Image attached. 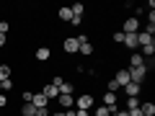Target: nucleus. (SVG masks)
<instances>
[{
	"label": "nucleus",
	"mask_w": 155,
	"mask_h": 116,
	"mask_svg": "<svg viewBox=\"0 0 155 116\" xmlns=\"http://www.w3.org/2000/svg\"><path fill=\"white\" fill-rule=\"evenodd\" d=\"M31 103L36 106V108H47V103H49V101H47V98H44V95H41V93H34Z\"/></svg>",
	"instance_id": "16"
},
{
	"label": "nucleus",
	"mask_w": 155,
	"mask_h": 116,
	"mask_svg": "<svg viewBox=\"0 0 155 116\" xmlns=\"http://www.w3.org/2000/svg\"><path fill=\"white\" fill-rule=\"evenodd\" d=\"M124 47L127 49H137V34H124Z\"/></svg>",
	"instance_id": "13"
},
{
	"label": "nucleus",
	"mask_w": 155,
	"mask_h": 116,
	"mask_svg": "<svg viewBox=\"0 0 155 116\" xmlns=\"http://www.w3.org/2000/svg\"><path fill=\"white\" fill-rule=\"evenodd\" d=\"M145 47H155L153 34H147V31H137V49H145Z\"/></svg>",
	"instance_id": "2"
},
{
	"label": "nucleus",
	"mask_w": 155,
	"mask_h": 116,
	"mask_svg": "<svg viewBox=\"0 0 155 116\" xmlns=\"http://www.w3.org/2000/svg\"><path fill=\"white\" fill-rule=\"evenodd\" d=\"M0 47H5V34H0Z\"/></svg>",
	"instance_id": "35"
},
{
	"label": "nucleus",
	"mask_w": 155,
	"mask_h": 116,
	"mask_svg": "<svg viewBox=\"0 0 155 116\" xmlns=\"http://www.w3.org/2000/svg\"><path fill=\"white\" fill-rule=\"evenodd\" d=\"M21 98H23V103H31V98H34V90H23V93H21Z\"/></svg>",
	"instance_id": "25"
},
{
	"label": "nucleus",
	"mask_w": 155,
	"mask_h": 116,
	"mask_svg": "<svg viewBox=\"0 0 155 116\" xmlns=\"http://www.w3.org/2000/svg\"><path fill=\"white\" fill-rule=\"evenodd\" d=\"M75 116H88V111H80V108H75Z\"/></svg>",
	"instance_id": "33"
},
{
	"label": "nucleus",
	"mask_w": 155,
	"mask_h": 116,
	"mask_svg": "<svg viewBox=\"0 0 155 116\" xmlns=\"http://www.w3.org/2000/svg\"><path fill=\"white\" fill-rule=\"evenodd\" d=\"M75 108H80V111H88V108H93V95H91V93H85V95H78V98H75Z\"/></svg>",
	"instance_id": "3"
},
{
	"label": "nucleus",
	"mask_w": 155,
	"mask_h": 116,
	"mask_svg": "<svg viewBox=\"0 0 155 116\" xmlns=\"http://www.w3.org/2000/svg\"><path fill=\"white\" fill-rule=\"evenodd\" d=\"M124 90H127V98H137V95L142 93V85H137V83H127V85H124Z\"/></svg>",
	"instance_id": "9"
},
{
	"label": "nucleus",
	"mask_w": 155,
	"mask_h": 116,
	"mask_svg": "<svg viewBox=\"0 0 155 116\" xmlns=\"http://www.w3.org/2000/svg\"><path fill=\"white\" fill-rule=\"evenodd\" d=\"M114 44H124V34L122 31H114Z\"/></svg>",
	"instance_id": "26"
},
{
	"label": "nucleus",
	"mask_w": 155,
	"mask_h": 116,
	"mask_svg": "<svg viewBox=\"0 0 155 116\" xmlns=\"http://www.w3.org/2000/svg\"><path fill=\"white\" fill-rule=\"evenodd\" d=\"M36 116H49V108H36Z\"/></svg>",
	"instance_id": "31"
},
{
	"label": "nucleus",
	"mask_w": 155,
	"mask_h": 116,
	"mask_svg": "<svg viewBox=\"0 0 155 116\" xmlns=\"http://www.w3.org/2000/svg\"><path fill=\"white\" fill-rule=\"evenodd\" d=\"M137 31H140V18L129 16L127 21H124V26H122V34H137Z\"/></svg>",
	"instance_id": "4"
},
{
	"label": "nucleus",
	"mask_w": 155,
	"mask_h": 116,
	"mask_svg": "<svg viewBox=\"0 0 155 116\" xmlns=\"http://www.w3.org/2000/svg\"><path fill=\"white\" fill-rule=\"evenodd\" d=\"M41 95H44L47 101H52V98H57V95H60V90H57V85H52V83H47L44 88H41Z\"/></svg>",
	"instance_id": "7"
},
{
	"label": "nucleus",
	"mask_w": 155,
	"mask_h": 116,
	"mask_svg": "<svg viewBox=\"0 0 155 116\" xmlns=\"http://www.w3.org/2000/svg\"><path fill=\"white\" fill-rule=\"evenodd\" d=\"M57 101H60V106H62L65 111L75 106V98H72V95H67V93H60V95H57Z\"/></svg>",
	"instance_id": "10"
},
{
	"label": "nucleus",
	"mask_w": 155,
	"mask_h": 116,
	"mask_svg": "<svg viewBox=\"0 0 155 116\" xmlns=\"http://www.w3.org/2000/svg\"><path fill=\"white\" fill-rule=\"evenodd\" d=\"M119 90V85H116V80H109V93H116Z\"/></svg>",
	"instance_id": "27"
},
{
	"label": "nucleus",
	"mask_w": 155,
	"mask_h": 116,
	"mask_svg": "<svg viewBox=\"0 0 155 116\" xmlns=\"http://www.w3.org/2000/svg\"><path fill=\"white\" fill-rule=\"evenodd\" d=\"M62 83H65V80H62V77H60V75H57V77H54V80H52V85H57V90H60V85H62Z\"/></svg>",
	"instance_id": "30"
},
{
	"label": "nucleus",
	"mask_w": 155,
	"mask_h": 116,
	"mask_svg": "<svg viewBox=\"0 0 155 116\" xmlns=\"http://www.w3.org/2000/svg\"><path fill=\"white\" fill-rule=\"evenodd\" d=\"M13 88V80L11 77H8V80H3V83H0V93H3V90H11Z\"/></svg>",
	"instance_id": "24"
},
{
	"label": "nucleus",
	"mask_w": 155,
	"mask_h": 116,
	"mask_svg": "<svg viewBox=\"0 0 155 116\" xmlns=\"http://www.w3.org/2000/svg\"><path fill=\"white\" fill-rule=\"evenodd\" d=\"M114 80H116V85H119V88H124V85L129 83V70H116Z\"/></svg>",
	"instance_id": "8"
},
{
	"label": "nucleus",
	"mask_w": 155,
	"mask_h": 116,
	"mask_svg": "<svg viewBox=\"0 0 155 116\" xmlns=\"http://www.w3.org/2000/svg\"><path fill=\"white\" fill-rule=\"evenodd\" d=\"M78 41H80V47H78V52H80V54H85V57L93 54V44H91L85 36H78Z\"/></svg>",
	"instance_id": "5"
},
{
	"label": "nucleus",
	"mask_w": 155,
	"mask_h": 116,
	"mask_svg": "<svg viewBox=\"0 0 155 116\" xmlns=\"http://www.w3.org/2000/svg\"><path fill=\"white\" fill-rule=\"evenodd\" d=\"M65 54H75L78 52V47H80V41H78V36H70V39H65Z\"/></svg>",
	"instance_id": "6"
},
{
	"label": "nucleus",
	"mask_w": 155,
	"mask_h": 116,
	"mask_svg": "<svg viewBox=\"0 0 155 116\" xmlns=\"http://www.w3.org/2000/svg\"><path fill=\"white\" fill-rule=\"evenodd\" d=\"M49 116H65V111H54V114H49Z\"/></svg>",
	"instance_id": "36"
},
{
	"label": "nucleus",
	"mask_w": 155,
	"mask_h": 116,
	"mask_svg": "<svg viewBox=\"0 0 155 116\" xmlns=\"http://www.w3.org/2000/svg\"><path fill=\"white\" fill-rule=\"evenodd\" d=\"M104 106H109V108L116 106V93H109V90H106L104 93Z\"/></svg>",
	"instance_id": "17"
},
{
	"label": "nucleus",
	"mask_w": 155,
	"mask_h": 116,
	"mask_svg": "<svg viewBox=\"0 0 155 116\" xmlns=\"http://www.w3.org/2000/svg\"><path fill=\"white\" fill-rule=\"evenodd\" d=\"M70 11H72V16H83L85 5H83V3H75V5H70Z\"/></svg>",
	"instance_id": "21"
},
{
	"label": "nucleus",
	"mask_w": 155,
	"mask_h": 116,
	"mask_svg": "<svg viewBox=\"0 0 155 116\" xmlns=\"http://www.w3.org/2000/svg\"><path fill=\"white\" fill-rule=\"evenodd\" d=\"M132 108H140V98H127V111Z\"/></svg>",
	"instance_id": "23"
},
{
	"label": "nucleus",
	"mask_w": 155,
	"mask_h": 116,
	"mask_svg": "<svg viewBox=\"0 0 155 116\" xmlns=\"http://www.w3.org/2000/svg\"><path fill=\"white\" fill-rule=\"evenodd\" d=\"M5 106H8V95L0 93V108H5Z\"/></svg>",
	"instance_id": "28"
},
{
	"label": "nucleus",
	"mask_w": 155,
	"mask_h": 116,
	"mask_svg": "<svg viewBox=\"0 0 155 116\" xmlns=\"http://www.w3.org/2000/svg\"><path fill=\"white\" fill-rule=\"evenodd\" d=\"M72 90H75V88H72V83H67V80L60 85V93H67V95H72Z\"/></svg>",
	"instance_id": "22"
},
{
	"label": "nucleus",
	"mask_w": 155,
	"mask_h": 116,
	"mask_svg": "<svg viewBox=\"0 0 155 116\" xmlns=\"http://www.w3.org/2000/svg\"><path fill=\"white\" fill-rule=\"evenodd\" d=\"M11 65H0V83H3V80H8V77H11Z\"/></svg>",
	"instance_id": "19"
},
{
	"label": "nucleus",
	"mask_w": 155,
	"mask_h": 116,
	"mask_svg": "<svg viewBox=\"0 0 155 116\" xmlns=\"http://www.w3.org/2000/svg\"><path fill=\"white\" fill-rule=\"evenodd\" d=\"M114 116H129V111H119V108H116V114Z\"/></svg>",
	"instance_id": "34"
},
{
	"label": "nucleus",
	"mask_w": 155,
	"mask_h": 116,
	"mask_svg": "<svg viewBox=\"0 0 155 116\" xmlns=\"http://www.w3.org/2000/svg\"><path fill=\"white\" fill-rule=\"evenodd\" d=\"M21 114H23V116H36V106H34V103H23Z\"/></svg>",
	"instance_id": "18"
},
{
	"label": "nucleus",
	"mask_w": 155,
	"mask_h": 116,
	"mask_svg": "<svg viewBox=\"0 0 155 116\" xmlns=\"http://www.w3.org/2000/svg\"><path fill=\"white\" fill-rule=\"evenodd\" d=\"M129 67H145V57L140 52H132L129 54Z\"/></svg>",
	"instance_id": "11"
},
{
	"label": "nucleus",
	"mask_w": 155,
	"mask_h": 116,
	"mask_svg": "<svg viewBox=\"0 0 155 116\" xmlns=\"http://www.w3.org/2000/svg\"><path fill=\"white\" fill-rule=\"evenodd\" d=\"M49 57H52L49 47H39V49H36V60H39V62H47Z\"/></svg>",
	"instance_id": "15"
},
{
	"label": "nucleus",
	"mask_w": 155,
	"mask_h": 116,
	"mask_svg": "<svg viewBox=\"0 0 155 116\" xmlns=\"http://www.w3.org/2000/svg\"><path fill=\"white\" fill-rule=\"evenodd\" d=\"M70 23H72V26H80V23H83V16H72Z\"/></svg>",
	"instance_id": "29"
},
{
	"label": "nucleus",
	"mask_w": 155,
	"mask_h": 116,
	"mask_svg": "<svg viewBox=\"0 0 155 116\" xmlns=\"http://www.w3.org/2000/svg\"><path fill=\"white\" fill-rule=\"evenodd\" d=\"M93 114H96V116H114V114H116V106H111V108H109V106H98Z\"/></svg>",
	"instance_id": "12"
},
{
	"label": "nucleus",
	"mask_w": 155,
	"mask_h": 116,
	"mask_svg": "<svg viewBox=\"0 0 155 116\" xmlns=\"http://www.w3.org/2000/svg\"><path fill=\"white\" fill-rule=\"evenodd\" d=\"M145 77H147V67H129V83L142 85Z\"/></svg>",
	"instance_id": "1"
},
{
	"label": "nucleus",
	"mask_w": 155,
	"mask_h": 116,
	"mask_svg": "<svg viewBox=\"0 0 155 116\" xmlns=\"http://www.w3.org/2000/svg\"><path fill=\"white\" fill-rule=\"evenodd\" d=\"M140 111H142V116H155V103H153V101L140 103Z\"/></svg>",
	"instance_id": "14"
},
{
	"label": "nucleus",
	"mask_w": 155,
	"mask_h": 116,
	"mask_svg": "<svg viewBox=\"0 0 155 116\" xmlns=\"http://www.w3.org/2000/svg\"><path fill=\"white\" fill-rule=\"evenodd\" d=\"M129 116H142V111H140V108H132V111H129Z\"/></svg>",
	"instance_id": "32"
},
{
	"label": "nucleus",
	"mask_w": 155,
	"mask_h": 116,
	"mask_svg": "<svg viewBox=\"0 0 155 116\" xmlns=\"http://www.w3.org/2000/svg\"><path fill=\"white\" fill-rule=\"evenodd\" d=\"M57 16H60V21H72V11H70V8H60Z\"/></svg>",
	"instance_id": "20"
}]
</instances>
